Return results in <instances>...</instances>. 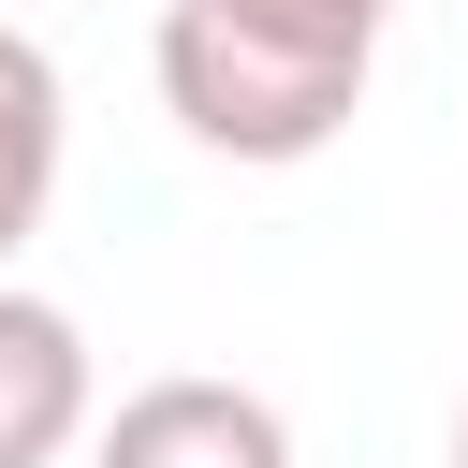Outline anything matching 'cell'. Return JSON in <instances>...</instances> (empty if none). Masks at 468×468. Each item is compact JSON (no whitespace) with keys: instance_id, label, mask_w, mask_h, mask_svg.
Here are the masks:
<instances>
[{"instance_id":"obj_1","label":"cell","mask_w":468,"mask_h":468,"mask_svg":"<svg viewBox=\"0 0 468 468\" xmlns=\"http://www.w3.org/2000/svg\"><path fill=\"white\" fill-rule=\"evenodd\" d=\"M395 0H161V102L219 161H322Z\"/></svg>"},{"instance_id":"obj_2","label":"cell","mask_w":468,"mask_h":468,"mask_svg":"<svg viewBox=\"0 0 468 468\" xmlns=\"http://www.w3.org/2000/svg\"><path fill=\"white\" fill-rule=\"evenodd\" d=\"M88 468H292V424H278V395L176 366V380H132V395L102 410Z\"/></svg>"},{"instance_id":"obj_3","label":"cell","mask_w":468,"mask_h":468,"mask_svg":"<svg viewBox=\"0 0 468 468\" xmlns=\"http://www.w3.org/2000/svg\"><path fill=\"white\" fill-rule=\"evenodd\" d=\"M102 380H88V322L58 292H15L0 278V468H58L88 439Z\"/></svg>"},{"instance_id":"obj_4","label":"cell","mask_w":468,"mask_h":468,"mask_svg":"<svg viewBox=\"0 0 468 468\" xmlns=\"http://www.w3.org/2000/svg\"><path fill=\"white\" fill-rule=\"evenodd\" d=\"M58 146H73V88H58V58L0 15V263L44 234V205H58Z\"/></svg>"},{"instance_id":"obj_5","label":"cell","mask_w":468,"mask_h":468,"mask_svg":"<svg viewBox=\"0 0 468 468\" xmlns=\"http://www.w3.org/2000/svg\"><path fill=\"white\" fill-rule=\"evenodd\" d=\"M453 468H468V410H453Z\"/></svg>"}]
</instances>
